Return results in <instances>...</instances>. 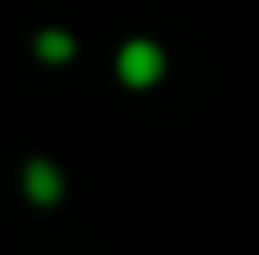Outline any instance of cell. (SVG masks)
<instances>
[{
    "instance_id": "1",
    "label": "cell",
    "mask_w": 259,
    "mask_h": 255,
    "mask_svg": "<svg viewBox=\"0 0 259 255\" xmlns=\"http://www.w3.org/2000/svg\"><path fill=\"white\" fill-rule=\"evenodd\" d=\"M164 78V50L155 46V41H146V37H137V41H127L123 50H118V82L123 87H155Z\"/></svg>"
},
{
    "instance_id": "3",
    "label": "cell",
    "mask_w": 259,
    "mask_h": 255,
    "mask_svg": "<svg viewBox=\"0 0 259 255\" xmlns=\"http://www.w3.org/2000/svg\"><path fill=\"white\" fill-rule=\"evenodd\" d=\"M73 50H77V41H73L64 27H46V32H36V55H41L46 64H68Z\"/></svg>"
},
{
    "instance_id": "2",
    "label": "cell",
    "mask_w": 259,
    "mask_h": 255,
    "mask_svg": "<svg viewBox=\"0 0 259 255\" xmlns=\"http://www.w3.org/2000/svg\"><path fill=\"white\" fill-rule=\"evenodd\" d=\"M23 196L32 205H55L64 196V173L50 160H27L23 164Z\"/></svg>"
}]
</instances>
